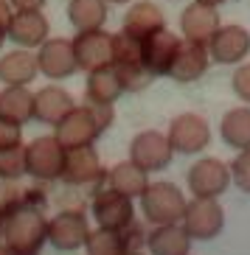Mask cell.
<instances>
[{"label": "cell", "instance_id": "6da1fadb", "mask_svg": "<svg viewBox=\"0 0 250 255\" xmlns=\"http://www.w3.org/2000/svg\"><path fill=\"white\" fill-rule=\"evenodd\" d=\"M0 236L20 255H39L48 241V222L42 210L34 208L31 191H23V196L0 208Z\"/></svg>", "mask_w": 250, "mask_h": 255}, {"label": "cell", "instance_id": "7a4b0ae2", "mask_svg": "<svg viewBox=\"0 0 250 255\" xmlns=\"http://www.w3.org/2000/svg\"><path fill=\"white\" fill-rule=\"evenodd\" d=\"M113 124V104H87L73 107L65 118L56 124V140L65 149H76V146H90L107 127Z\"/></svg>", "mask_w": 250, "mask_h": 255}, {"label": "cell", "instance_id": "3957f363", "mask_svg": "<svg viewBox=\"0 0 250 255\" xmlns=\"http://www.w3.org/2000/svg\"><path fill=\"white\" fill-rule=\"evenodd\" d=\"M113 70L118 73L124 93H141L152 84V73L146 70L141 53V39L127 31L113 34Z\"/></svg>", "mask_w": 250, "mask_h": 255}, {"label": "cell", "instance_id": "277c9868", "mask_svg": "<svg viewBox=\"0 0 250 255\" xmlns=\"http://www.w3.org/2000/svg\"><path fill=\"white\" fill-rule=\"evenodd\" d=\"M141 210L149 225H180L186 213V196L172 182H149L141 194Z\"/></svg>", "mask_w": 250, "mask_h": 255}, {"label": "cell", "instance_id": "5b68a950", "mask_svg": "<svg viewBox=\"0 0 250 255\" xmlns=\"http://www.w3.org/2000/svg\"><path fill=\"white\" fill-rule=\"evenodd\" d=\"M146 244V233L138 222H129L127 227H99L87 236L84 250L87 255H129L141 253Z\"/></svg>", "mask_w": 250, "mask_h": 255}, {"label": "cell", "instance_id": "8992f818", "mask_svg": "<svg viewBox=\"0 0 250 255\" xmlns=\"http://www.w3.org/2000/svg\"><path fill=\"white\" fill-rule=\"evenodd\" d=\"M62 165H65V146L56 140V135L34 137L25 146V174H31L34 180H59Z\"/></svg>", "mask_w": 250, "mask_h": 255}, {"label": "cell", "instance_id": "52a82bcc", "mask_svg": "<svg viewBox=\"0 0 250 255\" xmlns=\"http://www.w3.org/2000/svg\"><path fill=\"white\" fill-rule=\"evenodd\" d=\"M183 227H186L191 241H211L225 227V210H222V205L217 199H200V196H194L191 202H186Z\"/></svg>", "mask_w": 250, "mask_h": 255}, {"label": "cell", "instance_id": "ba28073f", "mask_svg": "<svg viewBox=\"0 0 250 255\" xmlns=\"http://www.w3.org/2000/svg\"><path fill=\"white\" fill-rule=\"evenodd\" d=\"M175 157V149H172V143L163 132L158 129H146V132H138L129 143V160L138 165V168H144L146 174L149 171H163L169 168Z\"/></svg>", "mask_w": 250, "mask_h": 255}, {"label": "cell", "instance_id": "9c48e42d", "mask_svg": "<svg viewBox=\"0 0 250 255\" xmlns=\"http://www.w3.org/2000/svg\"><path fill=\"white\" fill-rule=\"evenodd\" d=\"M169 143L177 154H200L211 143V127L197 113H183L169 124Z\"/></svg>", "mask_w": 250, "mask_h": 255}, {"label": "cell", "instance_id": "30bf717a", "mask_svg": "<svg viewBox=\"0 0 250 255\" xmlns=\"http://www.w3.org/2000/svg\"><path fill=\"white\" fill-rule=\"evenodd\" d=\"M186 182H189V191L194 196H200V199H217L231 185V165H225L217 157H203L189 168Z\"/></svg>", "mask_w": 250, "mask_h": 255}, {"label": "cell", "instance_id": "8fae6325", "mask_svg": "<svg viewBox=\"0 0 250 255\" xmlns=\"http://www.w3.org/2000/svg\"><path fill=\"white\" fill-rule=\"evenodd\" d=\"M37 68L39 73L51 79V82H62L79 70L73 53V39L65 37H48L42 45L37 48Z\"/></svg>", "mask_w": 250, "mask_h": 255}, {"label": "cell", "instance_id": "7c38bea8", "mask_svg": "<svg viewBox=\"0 0 250 255\" xmlns=\"http://www.w3.org/2000/svg\"><path fill=\"white\" fill-rule=\"evenodd\" d=\"M73 53H76L79 70H84V73L107 68V65H113V34H107L104 28L76 31Z\"/></svg>", "mask_w": 250, "mask_h": 255}, {"label": "cell", "instance_id": "4fadbf2b", "mask_svg": "<svg viewBox=\"0 0 250 255\" xmlns=\"http://www.w3.org/2000/svg\"><path fill=\"white\" fill-rule=\"evenodd\" d=\"M205 48L217 65H239L250 53V31L245 25H220Z\"/></svg>", "mask_w": 250, "mask_h": 255}, {"label": "cell", "instance_id": "5bb4252c", "mask_svg": "<svg viewBox=\"0 0 250 255\" xmlns=\"http://www.w3.org/2000/svg\"><path fill=\"white\" fill-rule=\"evenodd\" d=\"M87 236H90V227L82 210H62L48 222V241L62 253H73L84 247Z\"/></svg>", "mask_w": 250, "mask_h": 255}, {"label": "cell", "instance_id": "9a60e30c", "mask_svg": "<svg viewBox=\"0 0 250 255\" xmlns=\"http://www.w3.org/2000/svg\"><path fill=\"white\" fill-rule=\"evenodd\" d=\"M51 37V23L42 14V8H14L11 23H8V39L20 48H39Z\"/></svg>", "mask_w": 250, "mask_h": 255}, {"label": "cell", "instance_id": "2e32d148", "mask_svg": "<svg viewBox=\"0 0 250 255\" xmlns=\"http://www.w3.org/2000/svg\"><path fill=\"white\" fill-rule=\"evenodd\" d=\"M104 177L99 151L90 146H76V149H65V165H62V182L68 185H93Z\"/></svg>", "mask_w": 250, "mask_h": 255}, {"label": "cell", "instance_id": "e0dca14e", "mask_svg": "<svg viewBox=\"0 0 250 255\" xmlns=\"http://www.w3.org/2000/svg\"><path fill=\"white\" fill-rule=\"evenodd\" d=\"M93 219L99 222V227H127L129 222H135V208H132V196L115 191V188H104L93 196Z\"/></svg>", "mask_w": 250, "mask_h": 255}, {"label": "cell", "instance_id": "ac0fdd59", "mask_svg": "<svg viewBox=\"0 0 250 255\" xmlns=\"http://www.w3.org/2000/svg\"><path fill=\"white\" fill-rule=\"evenodd\" d=\"M211 65V56H208V48L203 42H191V39H180V48L175 53V62L169 68V79H175L177 84H191L203 79L205 70Z\"/></svg>", "mask_w": 250, "mask_h": 255}, {"label": "cell", "instance_id": "d6986e66", "mask_svg": "<svg viewBox=\"0 0 250 255\" xmlns=\"http://www.w3.org/2000/svg\"><path fill=\"white\" fill-rule=\"evenodd\" d=\"M220 25H222V20H220L217 6H208V3H200V0L186 6L180 14V34H183V39H191V42L208 45V39L217 34Z\"/></svg>", "mask_w": 250, "mask_h": 255}, {"label": "cell", "instance_id": "ffe728a7", "mask_svg": "<svg viewBox=\"0 0 250 255\" xmlns=\"http://www.w3.org/2000/svg\"><path fill=\"white\" fill-rule=\"evenodd\" d=\"M177 48H180V37L169 28H160L152 37L141 39V53H144L146 70L152 76H166L169 68H172V62H175Z\"/></svg>", "mask_w": 250, "mask_h": 255}, {"label": "cell", "instance_id": "44dd1931", "mask_svg": "<svg viewBox=\"0 0 250 255\" xmlns=\"http://www.w3.org/2000/svg\"><path fill=\"white\" fill-rule=\"evenodd\" d=\"M73 107H76L73 96L59 84H45V87H39L34 93V118L42 121V124L56 127Z\"/></svg>", "mask_w": 250, "mask_h": 255}, {"label": "cell", "instance_id": "7402d4cb", "mask_svg": "<svg viewBox=\"0 0 250 255\" xmlns=\"http://www.w3.org/2000/svg\"><path fill=\"white\" fill-rule=\"evenodd\" d=\"M160 28H166V20H163L160 6L152 3V0H138V3H132L129 11L124 14V25H121V31H127V34H132L138 39L152 37Z\"/></svg>", "mask_w": 250, "mask_h": 255}, {"label": "cell", "instance_id": "603a6c76", "mask_svg": "<svg viewBox=\"0 0 250 255\" xmlns=\"http://www.w3.org/2000/svg\"><path fill=\"white\" fill-rule=\"evenodd\" d=\"M37 53H31L28 48H17L0 56V82L3 84H25L28 87L37 79Z\"/></svg>", "mask_w": 250, "mask_h": 255}, {"label": "cell", "instance_id": "cb8c5ba5", "mask_svg": "<svg viewBox=\"0 0 250 255\" xmlns=\"http://www.w3.org/2000/svg\"><path fill=\"white\" fill-rule=\"evenodd\" d=\"M0 118L20 127L34 121V93L25 84H6L0 90Z\"/></svg>", "mask_w": 250, "mask_h": 255}, {"label": "cell", "instance_id": "d4e9b609", "mask_svg": "<svg viewBox=\"0 0 250 255\" xmlns=\"http://www.w3.org/2000/svg\"><path fill=\"white\" fill-rule=\"evenodd\" d=\"M146 247L152 255H189L191 239L183 225H158L146 236Z\"/></svg>", "mask_w": 250, "mask_h": 255}, {"label": "cell", "instance_id": "484cf974", "mask_svg": "<svg viewBox=\"0 0 250 255\" xmlns=\"http://www.w3.org/2000/svg\"><path fill=\"white\" fill-rule=\"evenodd\" d=\"M121 96H124V87H121V82H118V73L113 70V65L87 73L84 98H87L90 104H115Z\"/></svg>", "mask_w": 250, "mask_h": 255}, {"label": "cell", "instance_id": "4316f807", "mask_svg": "<svg viewBox=\"0 0 250 255\" xmlns=\"http://www.w3.org/2000/svg\"><path fill=\"white\" fill-rule=\"evenodd\" d=\"M107 0H70L68 20L76 31H96L107 23Z\"/></svg>", "mask_w": 250, "mask_h": 255}, {"label": "cell", "instance_id": "83f0119b", "mask_svg": "<svg viewBox=\"0 0 250 255\" xmlns=\"http://www.w3.org/2000/svg\"><path fill=\"white\" fill-rule=\"evenodd\" d=\"M220 135L231 149H250V107H234L222 115Z\"/></svg>", "mask_w": 250, "mask_h": 255}, {"label": "cell", "instance_id": "f1b7e54d", "mask_svg": "<svg viewBox=\"0 0 250 255\" xmlns=\"http://www.w3.org/2000/svg\"><path fill=\"white\" fill-rule=\"evenodd\" d=\"M107 182H110V188H115V191H121V194L135 199V196H141L146 191L149 177H146L144 168H138L132 160H127V163H118L113 171L107 174Z\"/></svg>", "mask_w": 250, "mask_h": 255}, {"label": "cell", "instance_id": "f546056e", "mask_svg": "<svg viewBox=\"0 0 250 255\" xmlns=\"http://www.w3.org/2000/svg\"><path fill=\"white\" fill-rule=\"evenodd\" d=\"M25 174V146H8L0 149V180H20Z\"/></svg>", "mask_w": 250, "mask_h": 255}, {"label": "cell", "instance_id": "4dcf8cb0", "mask_svg": "<svg viewBox=\"0 0 250 255\" xmlns=\"http://www.w3.org/2000/svg\"><path fill=\"white\" fill-rule=\"evenodd\" d=\"M231 180L242 194H250V149H242L231 163Z\"/></svg>", "mask_w": 250, "mask_h": 255}, {"label": "cell", "instance_id": "1f68e13d", "mask_svg": "<svg viewBox=\"0 0 250 255\" xmlns=\"http://www.w3.org/2000/svg\"><path fill=\"white\" fill-rule=\"evenodd\" d=\"M231 87H234L236 98L250 104V62H239V68L234 70V79H231Z\"/></svg>", "mask_w": 250, "mask_h": 255}, {"label": "cell", "instance_id": "d6a6232c", "mask_svg": "<svg viewBox=\"0 0 250 255\" xmlns=\"http://www.w3.org/2000/svg\"><path fill=\"white\" fill-rule=\"evenodd\" d=\"M17 143H23V127L0 118V149H8V146H17Z\"/></svg>", "mask_w": 250, "mask_h": 255}, {"label": "cell", "instance_id": "836d02e7", "mask_svg": "<svg viewBox=\"0 0 250 255\" xmlns=\"http://www.w3.org/2000/svg\"><path fill=\"white\" fill-rule=\"evenodd\" d=\"M11 3L8 0H0V48H3V42L8 39V23H11Z\"/></svg>", "mask_w": 250, "mask_h": 255}, {"label": "cell", "instance_id": "e575fe53", "mask_svg": "<svg viewBox=\"0 0 250 255\" xmlns=\"http://www.w3.org/2000/svg\"><path fill=\"white\" fill-rule=\"evenodd\" d=\"M14 8H42L45 0H8Z\"/></svg>", "mask_w": 250, "mask_h": 255}, {"label": "cell", "instance_id": "d590c367", "mask_svg": "<svg viewBox=\"0 0 250 255\" xmlns=\"http://www.w3.org/2000/svg\"><path fill=\"white\" fill-rule=\"evenodd\" d=\"M0 255H20V253H17L14 247H8L6 241H3V244H0Z\"/></svg>", "mask_w": 250, "mask_h": 255}, {"label": "cell", "instance_id": "8d00e7d4", "mask_svg": "<svg viewBox=\"0 0 250 255\" xmlns=\"http://www.w3.org/2000/svg\"><path fill=\"white\" fill-rule=\"evenodd\" d=\"M200 3H208V6H222V3H228V0H200Z\"/></svg>", "mask_w": 250, "mask_h": 255}, {"label": "cell", "instance_id": "74e56055", "mask_svg": "<svg viewBox=\"0 0 250 255\" xmlns=\"http://www.w3.org/2000/svg\"><path fill=\"white\" fill-rule=\"evenodd\" d=\"M107 3H129V0H107Z\"/></svg>", "mask_w": 250, "mask_h": 255}]
</instances>
